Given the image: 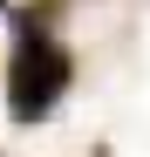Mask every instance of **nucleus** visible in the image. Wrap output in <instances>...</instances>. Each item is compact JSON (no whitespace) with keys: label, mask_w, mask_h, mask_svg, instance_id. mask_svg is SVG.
I'll use <instances>...</instances> for the list:
<instances>
[{"label":"nucleus","mask_w":150,"mask_h":157,"mask_svg":"<svg viewBox=\"0 0 150 157\" xmlns=\"http://www.w3.org/2000/svg\"><path fill=\"white\" fill-rule=\"evenodd\" d=\"M68 75H75V55L55 34H21L14 62H7V116L14 123H41L68 96Z\"/></svg>","instance_id":"nucleus-1"}]
</instances>
